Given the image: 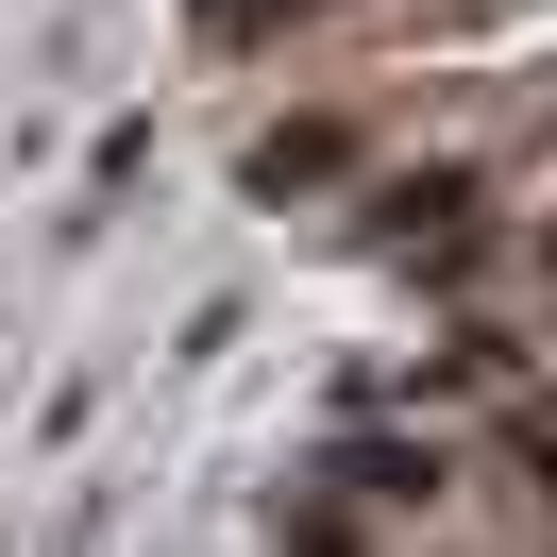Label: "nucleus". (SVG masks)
Instances as JSON below:
<instances>
[{
  "label": "nucleus",
  "instance_id": "nucleus-1",
  "mask_svg": "<svg viewBox=\"0 0 557 557\" xmlns=\"http://www.w3.org/2000/svg\"><path fill=\"white\" fill-rule=\"evenodd\" d=\"M473 220H490V170H422V186H388V203H372V253H388V271H456Z\"/></svg>",
  "mask_w": 557,
  "mask_h": 557
},
{
  "label": "nucleus",
  "instance_id": "nucleus-2",
  "mask_svg": "<svg viewBox=\"0 0 557 557\" xmlns=\"http://www.w3.org/2000/svg\"><path fill=\"white\" fill-rule=\"evenodd\" d=\"M355 170V119H287V136H253V203H305V186Z\"/></svg>",
  "mask_w": 557,
  "mask_h": 557
},
{
  "label": "nucleus",
  "instance_id": "nucleus-3",
  "mask_svg": "<svg viewBox=\"0 0 557 557\" xmlns=\"http://www.w3.org/2000/svg\"><path fill=\"white\" fill-rule=\"evenodd\" d=\"M338 490H355V507H440V456H422V440H355Z\"/></svg>",
  "mask_w": 557,
  "mask_h": 557
},
{
  "label": "nucleus",
  "instance_id": "nucleus-4",
  "mask_svg": "<svg viewBox=\"0 0 557 557\" xmlns=\"http://www.w3.org/2000/svg\"><path fill=\"white\" fill-rule=\"evenodd\" d=\"M305 17H338V0H186V35H203V51H253V35H305Z\"/></svg>",
  "mask_w": 557,
  "mask_h": 557
},
{
  "label": "nucleus",
  "instance_id": "nucleus-5",
  "mask_svg": "<svg viewBox=\"0 0 557 557\" xmlns=\"http://www.w3.org/2000/svg\"><path fill=\"white\" fill-rule=\"evenodd\" d=\"M507 456H523V490L557 507V406H523V422H507Z\"/></svg>",
  "mask_w": 557,
  "mask_h": 557
},
{
  "label": "nucleus",
  "instance_id": "nucleus-6",
  "mask_svg": "<svg viewBox=\"0 0 557 557\" xmlns=\"http://www.w3.org/2000/svg\"><path fill=\"white\" fill-rule=\"evenodd\" d=\"M287 557H355V507H287Z\"/></svg>",
  "mask_w": 557,
  "mask_h": 557
},
{
  "label": "nucleus",
  "instance_id": "nucleus-7",
  "mask_svg": "<svg viewBox=\"0 0 557 557\" xmlns=\"http://www.w3.org/2000/svg\"><path fill=\"white\" fill-rule=\"evenodd\" d=\"M541 287H557V237H541Z\"/></svg>",
  "mask_w": 557,
  "mask_h": 557
}]
</instances>
